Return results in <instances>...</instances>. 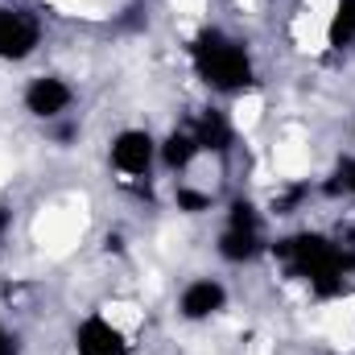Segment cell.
Segmentation results:
<instances>
[{
  "mask_svg": "<svg viewBox=\"0 0 355 355\" xmlns=\"http://www.w3.org/2000/svg\"><path fill=\"white\" fill-rule=\"evenodd\" d=\"M107 166L120 186H145L157 170V137L145 124H128L107 141Z\"/></svg>",
  "mask_w": 355,
  "mask_h": 355,
  "instance_id": "cell-1",
  "label": "cell"
},
{
  "mask_svg": "<svg viewBox=\"0 0 355 355\" xmlns=\"http://www.w3.org/2000/svg\"><path fill=\"white\" fill-rule=\"evenodd\" d=\"M75 99H79L75 83H71L67 75H58V71L33 75V79H25V87H21V107H25L33 120H46V124L67 120L71 107H75Z\"/></svg>",
  "mask_w": 355,
  "mask_h": 355,
  "instance_id": "cell-2",
  "label": "cell"
},
{
  "mask_svg": "<svg viewBox=\"0 0 355 355\" xmlns=\"http://www.w3.org/2000/svg\"><path fill=\"white\" fill-rule=\"evenodd\" d=\"M227 306H232V289H227V281H223V277H211V272H198V277H190V281L182 285L178 302H174L178 318H182L186 327L215 322V318H219Z\"/></svg>",
  "mask_w": 355,
  "mask_h": 355,
  "instance_id": "cell-3",
  "label": "cell"
},
{
  "mask_svg": "<svg viewBox=\"0 0 355 355\" xmlns=\"http://www.w3.org/2000/svg\"><path fill=\"white\" fill-rule=\"evenodd\" d=\"M132 347L137 343L99 310H87L83 322L75 327V355H132Z\"/></svg>",
  "mask_w": 355,
  "mask_h": 355,
  "instance_id": "cell-4",
  "label": "cell"
},
{
  "mask_svg": "<svg viewBox=\"0 0 355 355\" xmlns=\"http://www.w3.org/2000/svg\"><path fill=\"white\" fill-rule=\"evenodd\" d=\"M352 145H355V128H352Z\"/></svg>",
  "mask_w": 355,
  "mask_h": 355,
  "instance_id": "cell-5",
  "label": "cell"
}]
</instances>
